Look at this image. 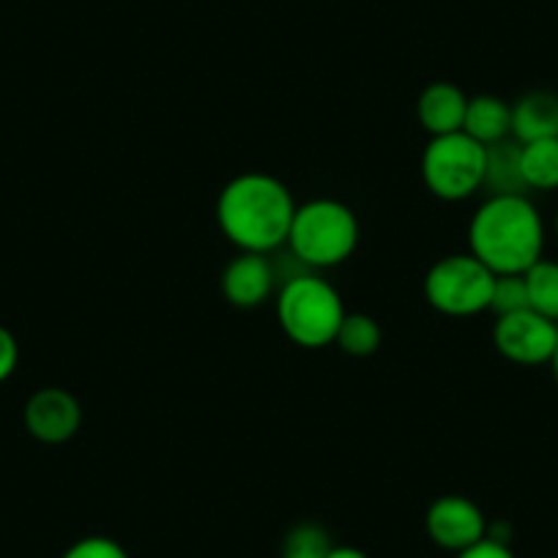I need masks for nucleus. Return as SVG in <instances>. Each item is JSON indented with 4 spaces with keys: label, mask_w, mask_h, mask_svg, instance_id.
<instances>
[{
    "label": "nucleus",
    "mask_w": 558,
    "mask_h": 558,
    "mask_svg": "<svg viewBox=\"0 0 558 558\" xmlns=\"http://www.w3.org/2000/svg\"><path fill=\"white\" fill-rule=\"evenodd\" d=\"M520 168L529 192L558 190V137L520 143Z\"/></svg>",
    "instance_id": "2eb2a0df"
},
{
    "label": "nucleus",
    "mask_w": 558,
    "mask_h": 558,
    "mask_svg": "<svg viewBox=\"0 0 558 558\" xmlns=\"http://www.w3.org/2000/svg\"><path fill=\"white\" fill-rule=\"evenodd\" d=\"M520 310H529V291H525L523 274H501V277H496L490 313L501 318V315L520 313Z\"/></svg>",
    "instance_id": "6ab92c4d"
},
{
    "label": "nucleus",
    "mask_w": 558,
    "mask_h": 558,
    "mask_svg": "<svg viewBox=\"0 0 558 558\" xmlns=\"http://www.w3.org/2000/svg\"><path fill=\"white\" fill-rule=\"evenodd\" d=\"M61 558H129V553L110 536H85L74 542Z\"/></svg>",
    "instance_id": "aec40b11"
},
{
    "label": "nucleus",
    "mask_w": 558,
    "mask_h": 558,
    "mask_svg": "<svg viewBox=\"0 0 558 558\" xmlns=\"http://www.w3.org/2000/svg\"><path fill=\"white\" fill-rule=\"evenodd\" d=\"M512 137L518 143L558 137V96L531 90L512 105Z\"/></svg>",
    "instance_id": "f8f14e48"
},
{
    "label": "nucleus",
    "mask_w": 558,
    "mask_h": 558,
    "mask_svg": "<svg viewBox=\"0 0 558 558\" xmlns=\"http://www.w3.org/2000/svg\"><path fill=\"white\" fill-rule=\"evenodd\" d=\"M83 425L77 397L58 386L39 389L25 405V427L41 444H66Z\"/></svg>",
    "instance_id": "1a4fd4ad"
},
{
    "label": "nucleus",
    "mask_w": 558,
    "mask_h": 558,
    "mask_svg": "<svg viewBox=\"0 0 558 558\" xmlns=\"http://www.w3.org/2000/svg\"><path fill=\"white\" fill-rule=\"evenodd\" d=\"M458 558H514V553L509 550L507 542L493 539V536H485L482 542L471 545L469 550L458 553Z\"/></svg>",
    "instance_id": "4be33fe9"
},
{
    "label": "nucleus",
    "mask_w": 558,
    "mask_h": 558,
    "mask_svg": "<svg viewBox=\"0 0 558 558\" xmlns=\"http://www.w3.org/2000/svg\"><path fill=\"white\" fill-rule=\"evenodd\" d=\"M274 286H277V268L257 252H241L222 271L225 302L239 310L260 307L274 293Z\"/></svg>",
    "instance_id": "9d476101"
},
{
    "label": "nucleus",
    "mask_w": 558,
    "mask_h": 558,
    "mask_svg": "<svg viewBox=\"0 0 558 558\" xmlns=\"http://www.w3.org/2000/svg\"><path fill=\"white\" fill-rule=\"evenodd\" d=\"M20 362V345L7 326H0V384L12 378Z\"/></svg>",
    "instance_id": "412c9836"
},
{
    "label": "nucleus",
    "mask_w": 558,
    "mask_h": 558,
    "mask_svg": "<svg viewBox=\"0 0 558 558\" xmlns=\"http://www.w3.org/2000/svg\"><path fill=\"white\" fill-rule=\"evenodd\" d=\"M286 246L307 268L340 266L359 246L356 214L345 203L331 201V197L302 203L293 214Z\"/></svg>",
    "instance_id": "20e7f679"
},
{
    "label": "nucleus",
    "mask_w": 558,
    "mask_h": 558,
    "mask_svg": "<svg viewBox=\"0 0 558 558\" xmlns=\"http://www.w3.org/2000/svg\"><path fill=\"white\" fill-rule=\"evenodd\" d=\"M335 547L331 534L320 523H296L282 539L279 558H326Z\"/></svg>",
    "instance_id": "a211bd4d"
},
{
    "label": "nucleus",
    "mask_w": 558,
    "mask_h": 558,
    "mask_svg": "<svg viewBox=\"0 0 558 558\" xmlns=\"http://www.w3.org/2000/svg\"><path fill=\"white\" fill-rule=\"evenodd\" d=\"M469 252L496 277L525 274L545 252V222L529 195H490L469 222Z\"/></svg>",
    "instance_id": "f03ea898"
},
{
    "label": "nucleus",
    "mask_w": 558,
    "mask_h": 558,
    "mask_svg": "<svg viewBox=\"0 0 558 558\" xmlns=\"http://www.w3.org/2000/svg\"><path fill=\"white\" fill-rule=\"evenodd\" d=\"M296 201L291 190L268 173H241L217 197V225L241 252L268 255L282 250L291 233Z\"/></svg>",
    "instance_id": "f257e3e1"
},
{
    "label": "nucleus",
    "mask_w": 558,
    "mask_h": 558,
    "mask_svg": "<svg viewBox=\"0 0 558 558\" xmlns=\"http://www.w3.org/2000/svg\"><path fill=\"white\" fill-rule=\"evenodd\" d=\"M422 181L438 201H469L485 181V146L465 132L430 137L422 154Z\"/></svg>",
    "instance_id": "39448f33"
},
{
    "label": "nucleus",
    "mask_w": 558,
    "mask_h": 558,
    "mask_svg": "<svg viewBox=\"0 0 558 558\" xmlns=\"http://www.w3.org/2000/svg\"><path fill=\"white\" fill-rule=\"evenodd\" d=\"M326 558H369L367 553L359 550V547H351V545H342V547H331V553Z\"/></svg>",
    "instance_id": "5701e85b"
},
{
    "label": "nucleus",
    "mask_w": 558,
    "mask_h": 558,
    "mask_svg": "<svg viewBox=\"0 0 558 558\" xmlns=\"http://www.w3.org/2000/svg\"><path fill=\"white\" fill-rule=\"evenodd\" d=\"M550 369H553V378H556V386H558V348H556V353H553Z\"/></svg>",
    "instance_id": "b1692460"
},
{
    "label": "nucleus",
    "mask_w": 558,
    "mask_h": 558,
    "mask_svg": "<svg viewBox=\"0 0 558 558\" xmlns=\"http://www.w3.org/2000/svg\"><path fill=\"white\" fill-rule=\"evenodd\" d=\"M493 345L507 362L520 364V367L550 364L558 348V324L534 310L501 315L493 326Z\"/></svg>",
    "instance_id": "0eeeda50"
},
{
    "label": "nucleus",
    "mask_w": 558,
    "mask_h": 558,
    "mask_svg": "<svg viewBox=\"0 0 558 558\" xmlns=\"http://www.w3.org/2000/svg\"><path fill=\"white\" fill-rule=\"evenodd\" d=\"M523 277L525 291H529V310L558 324V260H545L542 257Z\"/></svg>",
    "instance_id": "dca6fc26"
},
{
    "label": "nucleus",
    "mask_w": 558,
    "mask_h": 558,
    "mask_svg": "<svg viewBox=\"0 0 558 558\" xmlns=\"http://www.w3.org/2000/svg\"><path fill=\"white\" fill-rule=\"evenodd\" d=\"M553 225H556V235H558V211H556V222H553Z\"/></svg>",
    "instance_id": "393cba45"
},
{
    "label": "nucleus",
    "mask_w": 558,
    "mask_h": 558,
    "mask_svg": "<svg viewBox=\"0 0 558 558\" xmlns=\"http://www.w3.org/2000/svg\"><path fill=\"white\" fill-rule=\"evenodd\" d=\"M482 190L490 195H529L523 168H520V143L514 137L485 146V181Z\"/></svg>",
    "instance_id": "ddd939ff"
},
{
    "label": "nucleus",
    "mask_w": 558,
    "mask_h": 558,
    "mask_svg": "<svg viewBox=\"0 0 558 558\" xmlns=\"http://www.w3.org/2000/svg\"><path fill=\"white\" fill-rule=\"evenodd\" d=\"M496 274L471 252H458L433 263L425 274V299L449 318H471L490 310Z\"/></svg>",
    "instance_id": "423d86ee"
},
{
    "label": "nucleus",
    "mask_w": 558,
    "mask_h": 558,
    "mask_svg": "<svg viewBox=\"0 0 558 558\" xmlns=\"http://www.w3.org/2000/svg\"><path fill=\"white\" fill-rule=\"evenodd\" d=\"M345 315V304H342L337 288L315 271L288 277L279 288V326H282L288 340L310 348V351L331 345L337 340V331H340Z\"/></svg>",
    "instance_id": "7ed1b4c3"
},
{
    "label": "nucleus",
    "mask_w": 558,
    "mask_h": 558,
    "mask_svg": "<svg viewBox=\"0 0 558 558\" xmlns=\"http://www.w3.org/2000/svg\"><path fill=\"white\" fill-rule=\"evenodd\" d=\"M380 340H384V331H380L378 320L364 313H351L342 320L335 342L351 356H373L380 348Z\"/></svg>",
    "instance_id": "f3484780"
},
{
    "label": "nucleus",
    "mask_w": 558,
    "mask_h": 558,
    "mask_svg": "<svg viewBox=\"0 0 558 558\" xmlns=\"http://www.w3.org/2000/svg\"><path fill=\"white\" fill-rule=\"evenodd\" d=\"M463 132L482 146H493L498 140L512 137V105L490 94L469 99Z\"/></svg>",
    "instance_id": "4468645a"
},
{
    "label": "nucleus",
    "mask_w": 558,
    "mask_h": 558,
    "mask_svg": "<svg viewBox=\"0 0 558 558\" xmlns=\"http://www.w3.org/2000/svg\"><path fill=\"white\" fill-rule=\"evenodd\" d=\"M465 107L469 99L458 85L433 83L418 96L416 118L430 137H441V134L463 132Z\"/></svg>",
    "instance_id": "9b49d317"
},
{
    "label": "nucleus",
    "mask_w": 558,
    "mask_h": 558,
    "mask_svg": "<svg viewBox=\"0 0 558 558\" xmlns=\"http://www.w3.org/2000/svg\"><path fill=\"white\" fill-rule=\"evenodd\" d=\"M425 531L438 547L452 553L469 550L487 536L485 512L465 496H444L430 504L425 514Z\"/></svg>",
    "instance_id": "6e6552de"
}]
</instances>
